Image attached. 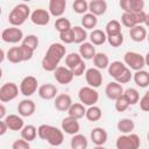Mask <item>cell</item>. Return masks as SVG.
I'll return each mask as SVG.
<instances>
[{"label":"cell","mask_w":149,"mask_h":149,"mask_svg":"<svg viewBox=\"0 0 149 149\" xmlns=\"http://www.w3.org/2000/svg\"><path fill=\"white\" fill-rule=\"evenodd\" d=\"M98 24V17L95 15H93L92 13H86L83 15L81 17V27L87 29H93L95 28V26Z\"/></svg>","instance_id":"8d00e7d4"},{"label":"cell","mask_w":149,"mask_h":149,"mask_svg":"<svg viewBox=\"0 0 149 149\" xmlns=\"http://www.w3.org/2000/svg\"><path fill=\"white\" fill-rule=\"evenodd\" d=\"M123 92H125V90H123L122 85L116 83L115 80L114 81H109L105 87V93H106L107 98L111 99V100H114V101L116 99H119L120 97H122Z\"/></svg>","instance_id":"ac0fdd59"},{"label":"cell","mask_w":149,"mask_h":149,"mask_svg":"<svg viewBox=\"0 0 149 149\" xmlns=\"http://www.w3.org/2000/svg\"><path fill=\"white\" fill-rule=\"evenodd\" d=\"M21 43L24 44V45H27V47H29V48H31L33 50H36L37 47H38L40 41H38V37H37L36 35L30 34V35L24 36V38H23V41H22Z\"/></svg>","instance_id":"7bdbcfd3"},{"label":"cell","mask_w":149,"mask_h":149,"mask_svg":"<svg viewBox=\"0 0 149 149\" xmlns=\"http://www.w3.org/2000/svg\"><path fill=\"white\" fill-rule=\"evenodd\" d=\"M12 149H30V144L28 141L23 139H19L12 143Z\"/></svg>","instance_id":"681fc988"},{"label":"cell","mask_w":149,"mask_h":149,"mask_svg":"<svg viewBox=\"0 0 149 149\" xmlns=\"http://www.w3.org/2000/svg\"><path fill=\"white\" fill-rule=\"evenodd\" d=\"M147 13L144 10L140 13H122L121 15V23L127 28H133L135 26L144 23Z\"/></svg>","instance_id":"ba28073f"},{"label":"cell","mask_w":149,"mask_h":149,"mask_svg":"<svg viewBox=\"0 0 149 149\" xmlns=\"http://www.w3.org/2000/svg\"><path fill=\"white\" fill-rule=\"evenodd\" d=\"M147 140H148V142H149V133L147 134Z\"/></svg>","instance_id":"680465c9"},{"label":"cell","mask_w":149,"mask_h":149,"mask_svg":"<svg viewBox=\"0 0 149 149\" xmlns=\"http://www.w3.org/2000/svg\"><path fill=\"white\" fill-rule=\"evenodd\" d=\"M102 79L104 78H102L101 71L97 68H90L85 72V80L87 83V86L97 88L102 84Z\"/></svg>","instance_id":"7c38bea8"},{"label":"cell","mask_w":149,"mask_h":149,"mask_svg":"<svg viewBox=\"0 0 149 149\" xmlns=\"http://www.w3.org/2000/svg\"><path fill=\"white\" fill-rule=\"evenodd\" d=\"M133 79H134V83L141 88H146L149 86V72L146 70L136 71L133 74Z\"/></svg>","instance_id":"4316f807"},{"label":"cell","mask_w":149,"mask_h":149,"mask_svg":"<svg viewBox=\"0 0 149 149\" xmlns=\"http://www.w3.org/2000/svg\"><path fill=\"white\" fill-rule=\"evenodd\" d=\"M3 121L8 126V129L13 130V132L22 130V128L24 127V121H23L22 116L17 115V114H9L3 119Z\"/></svg>","instance_id":"7402d4cb"},{"label":"cell","mask_w":149,"mask_h":149,"mask_svg":"<svg viewBox=\"0 0 149 149\" xmlns=\"http://www.w3.org/2000/svg\"><path fill=\"white\" fill-rule=\"evenodd\" d=\"M147 40H148V42H149V33H148V36H147Z\"/></svg>","instance_id":"94428289"},{"label":"cell","mask_w":149,"mask_h":149,"mask_svg":"<svg viewBox=\"0 0 149 149\" xmlns=\"http://www.w3.org/2000/svg\"><path fill=\"white\" fill-rule=\"evenodd\" d=\"M50 149H56V148H50Z\"/></svg>","instance_id":"6125c7cd"},{"label":"cell","mask_w":149,"mask_h":149,"mask_svg":"<svg viewBox=\"0 0 149 149\" xmlns=\"http://www.w3.org/2000/svg\"><path fill=\"white\" fill-rule=\"evenodd\" d=\"M20 54H21V58H22V62H27V61H30L34 56V51L31 48L24 45V44H20Z\"/></svg>","instance_id":"ee69618b"},{"label":"cell","mask_w":149,"mask_h":149,"mask_svg":"<svg viewBox=\"0 0 149 149\" xmlns=\"http://www.w3.org/2000/svg\"><path fill=\"white\" fill-rule=\"evenodd\" d=\"M37 136V128L33 125H26L21 130V137L28 142H31Z\"/></svg>","instance_id":"e575fe53"},{"label":"cell","mask_w":149,"mask_h":149,"mask_svg":"<svg viewBox=\"0 0 149 149\" xmlns=\"http://www.w3.org/2000/svg\"><path fill=\"white\" fill-rule=\"evenodd\" d=\"M54 78L56 79L57 83H59L62 85H68V84H70L73 80L74 76H73L72 71L69 68H66V66H58L54 71Z\"/></svg>","instance_id":"9a60e30c"},{"label":"cell","mask_w":149,"mask_h":149,"mask_svg":"<svg viewBox=\"0 0 149 149\" xmlns=\"http://www.w3.org/2000/svg\"><path fill=\"white\" fill-rule=\"evenodd\" d=\"M72 30H73V35H74V43L80 45L81 43L86 42L88 34L85 28H83L81 26H74V27H72Z\"/></svg>","instance_id":"74e56055"},{"label":"cell","mask_w":149,"mask_h":149,"mask_svg":"<svg viewBox=\"0 0 149 149\" xmlns=\"http://www.w3.org/2000/svg\"><path fill=\"white\" fill-rule=\"evenodd\" d=\"M59 40L64 43V44H71V43H74V35H73V30L72 28L64 31V33H61L59 34Z\"/></svg>","instance_id":"bcb514c9"},{"label":"cell","mask_w":149,"mask_h":149,"mask_svg":"<svg viewBox=\"0 0 149 149\" xmlns=\"http://www.w3.org/2000/svg\"><path fill=\"white\" fill-rule=\"evenodd\" d=\"M120 8L123 13H140L144 8L143 0H120Z\"/></svg>","instance_id":"5bb4252c"},{"label":"cell","mask_w":149,"mask_h":149,"mask_svg":"<svg viewBox=\"0 0 149 149\" xmlns=\"http://www.w3.org/2000/svg\"><path fill=\"white\" fill-rule=\"evenodd\" d=\"M144 24H146V27H148L149 28V13L146 15V20H144Z\"/></svg>","instance_id":"11a10c76"},{"label":"cell","mask_w":149,"mask_h":149,"mask_svg":"<svg viewBox=\"0 0 149 149\" xmlns=\"http://www.w3.org/2000/svg\"><path fill=\"white\" fill-rule=\"evenodd\" d=\"M88 10L97 17L104 15L107 10V2L105 0H92L88 2Z\"/></svg>","instance_id":"cb8c5ba5"},{"label":"cell","mask_w":149,"mask_h":149,"mask_svg":"<svg viewBox=\"0 0 149 149\" xmlns=\"http://www.w3.org/2000/svg\"><path fill=\"white\" fill-rule=\"evenodd\" d=\"M132 78H133V73L130 72V69L127 68V69L115 79V81L119 83V84H127V83H129V81L132 80Z\"/></svg>","instance_id":"c3c4849f"},{"label":"cell","mask_w":149,"mask_h":149,"mask_svg":"<svg viewBox=\"0 0 149 149\" xmlns=\"http://www.w3.org/2000/svg\"><path fill=\"white\" fill-rule=\"evenodd\" d=\"M6 58L14 64L21 63L22 58H21V54H20V47H12L10 49H8V51L6 52Z\"/></svg>","instance_id":"f35d334b"},{"label":"cell","mask_w":149,"mask_h":149,"mask_svg":"<svg viewBox=\"0 0 149 149\" xmlns=\"http://www.w3.org/2000/svg\"><path fill=\"white\" fill-rule=\"evenodd\" d=\"M38 81L34 76L24 77L20 83V92L24 97H31L36 91H38Z\"/></svg>","instance_id":"8fae6325"},{"label":"cell","mask_w":149,"mask_h":149,"mask_svg":"<svg viewBox=\"0 0 149 149\" xmlns=\"http://www.w3.org/2000/svg\"><path fill=\"white\" fill-rule=\"evenodd\" d=\"M126 69H127V66H126V64L123 62H121V61H114V62H112L109 64V66L107 68V71H108V74L111 77H113L114 79H116Z\"/></svg>","instance_id":"f546056e"},{"label":"cell","mask_w":149,"mask_h":149,"mask_svg":"<svg viewBox=\"0 0 149 149\" xmlns=\"http://www.w3.org/2000/svg\"><path fill=\"white\" fill-rule=\"evenodd\" d=\"M141 140L137 134H122L115 141L116 149H140Z\"/></svg>","instance_id":"5b68a950"},{"label":"cell","mask_w":149,"mask_h":149,"mask_svg":"<svg viewBox=\"0 0 149 149\" xmlns=\"http://www.w3.org/2000/svg\"><path fill=\"white\" fill-rule=\"evenodd\" d=\"M88 141L85 135L83 134H76L72 136L70 141V147L71 149H87Z\"/></svg>","instance_id":"4dcf8cb0"},{"label":"cell","mask_w":149,"mask_h":149,"mask_svg":"<svg viewBox=\"0 0 149 149\" xmlns=\"http://www.w3.org/2000/svg\"><path fill=\"white\" fill-rule=\"evenodd\" d=\"M123 63L126 64V66L128 69L136 71L143 70V68L146 66V61H144V56H142L141 54L136 52V51H127L123 55Z\"/></svg>","instance_id":"8992f818"},{"label":"cell","mask_w":149,"mask_h":149,"mask_svg":"<svg viewBox=\"0 0 149 149\" xmlns=\"http://www.w3.org/2000/svg\"><path fill=\"white\" fill-rule=\"evenodd\" d=\"M30 8L26 3H17L15 5L8 14V22L12 27H20L22 26L29 17H30Z\"/></svg>","instance_id":"3957f363"},{"label":"cell","mask_w":149,"mask_h":149,"mask_svg":"<svg viewBox=\"0 0 149 149\" xmlns=\"http://www.w3.org/2000/svg\"><path fill=\"white\" fill-rule=\"evenodd\" d=\"M93 149H106V148H105L104 146H95Z\"/></svg>","instance_id":"6f0895ef"},{"label":"cell","mask_w":149,"mask_h":149,"mask_svg":"<svg viewBox=\"0 0 149 149\" xmlns=\"http://www.w3.org/2000/svg\"><path fill=\"white\" fill-rule=\"evenodd\" d=\"M139 104H140V108H141L142 111L149 112V97H148L146 93H144V95L140 99Z\"/></svg>","instance_id":"f907efd6"},{"label":"cell","mask_w":149,"mask_h":149,"mask_svg":"<svg viewBox=\"0 0 149 149\" xmlns=\"http://www.w3.org/2000/svg\"><path fill=\"white\" fill-rule=\"evenodd\" d=\"M144 61H146V65L149 66V51L146 54V56H144Z\"/></svg>","instance_id":"db71d44e"},{"label":"cell","mask_w":149,"mask_h":149,"mask_svg":"<svg viewBox=\"0 0 149 149\" xmlns=\"http://www.w3.org/2000/svg\"><path fill=\"white\" fill-rule=\"evenodd\" d=\"M105 33H106L107 37L122 33L121 31V22L118 20H109L105 26Z\"/></svg>","instance_id":"836d02e7"},{"label":"cell","mask_w":149,"mask_h":149,"mask_svg":"<svg viewBox=\"0 0 149 149\" xmlns=\"http://www.w3.org/2000/svg\"><path fill=\"white\" fill-rule=\"evenodd\" d=\"M65 65L69 68L74 77H80L86 72V64L78 52H70L65 56Z\"/></svg>","instance_id":"277c9868"},{"label":"cell","mask_w":149,"mask_h":149,"mask_svg":"<svg viewBox=\"0 0 149 149\" xmlns=\"http://www.w3.org/2000/svg\"><path fill=\"white\" fill-rule=\"evenodd\" d=\"M129 36L134 42H143L144 40H147L148 33L142 24H139L129 29Z\"/></svg>","instance_id":"484cf974"},{"label":"cell","mask_w":149,"mask_h":149,"mask_svg":"<svg viewBox=\"0 0 149 149\" xmlns=\"http://www.w3.org/2000/svg\"><path fill=\"white\" fill-rule=\"evenodd\" d=\"M72 98L66 93H61L55 98L54 106L59 112H68L72 106Z\"/></svg>","instance_id":"d6986e66"},{"label":"cell","mask_w":149,"mask_h":149,"mask_svg":"<svg viewBox=\"0 0 149 149\" xmlns=\"http://www.w3.org/2000/svg\"><path fill=\"white\" fill-rule=\"evenodd\" d=\"M146 94H147V95H148V97H149V90H148V91H147V92H146Z\"/></svg>","instance_id":"91938a15"},{"label":"cell","mask_w":149,"mask_h":149,"mask_svg":"<svg viewBox=\"0 0 149 149\" xmlns=\"http://www.w3.org/2000/svg\"><path fill=\"white\" fill-rule=\"evenodd\" d=\"M125 98L128 100L129 105H136L140 101V93L136 88L134 87H128L127 90H125L123 92Z\"/></svg>","instance_id":"ab89813d"},{"label":"cell","mask_w":149,"mask_h":149,"mask_svg":"<svg viewBox=\"0 0 149 149\" xmlns=\"http://www.w3.org/2000/svg\"><path fill=\"white\" fill-rule=\"evenodd\" d=\"M6 116H7V115H6V107H5V104L1 102V104H0V119L3 120Z\"/></svg>","instance_id":"f5cc1de1"},{"label":"cell","mask_w":149,"mask_h":149,"mask_svg":"<svg viewBox=\"0 0 149 149\" xmlns=\"http://www.w3.org/2000/svg\"><path fill=\"white\" fill-rule=\"evenodd\" d=\"M19 95V87L13 81H7L1 85L0 87V101L1 102H9L14 100Z\"/></svg>","instance_id":"9c48e42d"},{"label":"cell","mask_w":149,"mask_h":149,"mask_svg":"<svg viewBox=\"0 0 149 149\" xmlns=\"http://www.w3.org/2000/svg\"><path fill=\"white\" fill-rule=\"evenodd\" d=\"M116 128L120 133L122 134H130L134 128H135V122L133 119H129V118H123V119H120L116 123Z\"/></svg>","instance_id":"f1b7e54d"},{"label":"cell","mask_w":149,"mask_h":149,"mask_svg":"<svg viewBox=\"0 0 149 149\" xmlns=\"http://www.w3.org/2000/svg\"><path fill=\"white\" fill-rule=\"evenodd\" d=\"M68 114H69V116H72L74 119L79 120V119L85 116L86 108H85V106L81 102H74V104H72V106L68 111Z\"/></svg>","instance_id":"1f68e13d"},{"label":"cell","mask_w":149,"mask_h":149,"mask_svg":"<svg viewBox=\"0 0 149 149\" xmlns=\"http://www.w3.org/2000/svg\"><path fill=\"white\" fill-rule=\"evenodd\" d=\"M93 64H94V68L99 70H104V69H107L111 63H109L108 56L105 52H97L93 58Z\"/></svg>","instance_id":"d6a6232c"},{"label":"cell","mask_w":149,"mask_h":149,"mask_svg":"<svg viewBox=\"0 0 149 149\" xmlns=\"http://www.w3.org/2000/svg\"><path fill=\"white\" fill-rule=\"evenodd\" d=\"M90 42L93 45H102L107 41V35L101 29H93L88 35Z\"/></svg>","instance_id":"83f0119b"},{"label":"cell","mask_w":149,"mask_h":149,"mask_svg":"<svg viewBox=\"0 0 149 149\" xmlns=\"http://www.w3.org/2000/svg\"><path fill=\"white\" fill-rule=\"evenodd\" d=\"M5 57H6V54H5V51H3V49H1V58H0V62H1V63L3 62V59H5Z\"/></svg>","instance_id":"9f6ffc18"},{"label":"cell","mask_w":149,"mask_h":149,"mask_svg":"<svg viewBox=\"0 0 149 149\" xmlns=\"http://www.w3.org/2000/svg\"><path fill=\"white\" fill-rule=\"evenodd\" d=\"M78 98L79 101L84 106H94L99 100V93L95 88L91 86H83L78 91Z\"/></svg>","instance_id":"52a82bcc"},{"label":"cell","mask_w":149,"mask_h":149,"mask_svg":"<svg viewBox=\"0 0 149 149\" xmlns=\"http://www.w3.org/2000/svg\"><path fill=\"white\" fill-rule=\"evenodd\" d=\"M50 13L44 8H36L31 12L30 20L36 26H47L50 22Z\"/></svg>","instance_id":"2e32d148"},{"label":"cell","mask_w":149,"mask_h":149,"mask_svg":"<svg viewBox=\"0 0 149 149\" xmlns=\"http://www.w3.org/2000/svg\"><path fill=\"white\" fill-rule=\"evenodd\" d=\"M58 90L57 87L54 85V84H50V83H47V84H43L38 87V95L40 98L44 99V100H51V99H55L58 94H57Z\"/></svg>","instance_id":"44dd1931"},{"label":"cell","mask_w":149,"mask_h":149,"mask_svg":"<svg viewBox=\"0 0 149 149\" xmlns=\"http://www.w3.org/2000/svg\"><path fill=\"white\" fill-rule=\"evenodd\" d=\"M36 111V105L31 99H22L19 105H17V112L19 115H21L22 118H28L31 116Z\"/></svg>","instance_id":"e0dca14e"},{"label":"cell","mask_w":149,"mask_h":149,"mask_svg":"<svg viewBox=\"0 0 149 149\" xmlns=\"http://www.w3.org/2000/svg\"><path fill=\"white\" fill-rule=\"evenodd\" d=\"M61 129L68 134V135H76V134H79V130H80V125L78 122L77 119L72 118V116H66L62 120V123H61Z\"/></svg>","instance_id":"4fadbf2b"},{"label":"cell","mask_w":149,"mask_h":149,"mask_svg":"<svg viewBox=\"0 0 149 149\" xmlns=\"http://www.w3.org/2000/svg\"><path fill=\"white\" fill-rule=\"evenodd\" d=\"M55 28H56V30L61 34V33H64V31L71 29L72 26H71L70 20H68L66 17L62 16V17L56 19V21H55Z\"/></svg>","instance_id":"60d3db41"},{"label":"cell","mask_w":149,"mask_h":149,"mask_svg":"<svg viewBox=\"0 0 149 149\" xmlns=\"http://www.w3.org/2000/svg\"><path fill=\"white\" fill-rule=\"evenodd\" d=\"M37 136L47 141L51 147H58L64 141V132L51 125H41L37 128Z\"/></svg>","instance_id":"7a4b0ae2"},{"label":"cell","mask_w":149,"mask_h":149,"mask_svg":"<svg viewBox=\"0 0 149 149\" xmlns=\"http://www.w3.org/2000/svg\"><path fill=\"white\" fill-rule=\"evenodd\" d=\"M107 42L109 43V45H112L113 48H118L123 43V34L120 33L118 35L114 36H108L107 37Z\"/></svg>","instance_id":"7dc6e473"},{"label":"cell","mask_w":149,"mask_h":149,"mask_svg":"<svg viewBox=\"0 0 149 149\" xmlns=\"http://www.w3.org/2000/svg\"><path fill=\"white\" fill-rule=\"evenodd\" d=\"M78 54L81 56L83 59L88 61V59H93L95 56V47L91 43V42H84L79 45V51Z\"/></svg>","instance_id":"d4e9b609"},{"label":"cell","mask_w":149,"mask_h":149,"mask_svg":"<svg viewBox=\"0 0 149 149\" xmlns=\"http://www.w3.org/2000/svg\"><path fill=\"white\" fill-rule=\"evenodd\" d=\"M90 139H91V141L93 142L94 146H104L107 142L108 134H107V132H106L105 128H102V127H95V128H93L91 130Z\"/></svg>","instance_id":"ffe728a7"},{"label":"cell","mask_w":149,"mask_h":149,"mask_svg":"<svg viewBox=\"0 0 149 149\" xmlns=\"http://www.w3.org/2000/svg\"><path fill=\"white\" fill-rule=\"evenodd\" d=\"M24 38L23 31L19 27H9L5 28L1 33V40L5 43H19Z\"/></svg>","instance_id":"30bf717a"},{"label":"cell","mask_w":149,"mask_h":149,"mask_svg":"<svg viewBox=\"0 0 149 149\" xmlns=\"http://www.w3.org/2000/svg\"><path fill=\"white\" fill-rule=\"evenodd\" d=\"M102 116V111L100 107H98L97 105L94 106H90L87 109H86V114H85V118L91 121V122H94V121H99Z\"/></svg>","instance_id":"d590c367"},{"label":"cell","mask_w":149,"mask_h":149,"mask_svg":"<svg viewBox=\"0 0 149 149\" xmlns=\"http://www.w3.org/2000/svg\"><path fill=\"white\" fill-rule=\"evenodd\" d=\"M66 8L65 0H50L49 1V13L55 17H62Z\"/></svg>","instance_id":"603a6c76"},{"label":"cell","mask_w":149,"mask_h":149,"mask_svg":"<svg viewBox=\"0 0 149 149\" xmlns=\"http://www.w3.org/2000/svg\"><path fill=\"white\" fill-rule=\"evenodd\" d=\"M7 130H9V129H8V126L6 125V122H5L3 120H1V121H0V135H1V136L5 135Z\"/></svg>","instance_id":"816d5d0a"},{"label":"cell","mask_w":149,"mask_h":149,"mask_svg":"<svg viewBox=\"0 0 149 149\" xmlns=\"http://www.w3.org/2000/svg\"><path fill=\"white\" fill-rule=\"evenodd\" d=\"M130 105H129V102H128V100L125 98V95H122V97H120L119 99H116L115 100V104H114V107H115V111L116 112H125L128 107H129Z\"/></svg>","instance_id":"f6af8a7d"},{"label":"cell","mask_w":149,"mask_h":149,"mask_svg":"<svg viewBox=\"0 0 149 149\" xmlns=\"http://www.w3.org/2000/svg\"><path fill=\"white\" fill-rule=\"evenodd\" d=\"M72 9L77 14H86L88 10V2L86 0H74L72 3Z\"/></svg>","instance_id":"b9f144b4"},{"label":"cell","mask_w":149,"mask_h":149,"mask_svg":"<svg viewBox=\"0 0 149 149\" xmlns=\"http://www.w3.org/2000/svg\"><path fill=\"white\" fill-rule=\"evenodd\" d=\"M66 56V48L62 43H51L42 59V68L48 72H54L58 66L61 61Z\"/></svg>","instance_id":"6da1fadb"}]
</instances>
